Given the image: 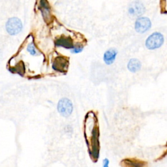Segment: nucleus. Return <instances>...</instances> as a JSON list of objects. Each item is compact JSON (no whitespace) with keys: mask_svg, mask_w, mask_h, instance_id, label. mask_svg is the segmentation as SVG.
I'll return each mask as SVG.
<instances>
[{"mask_svg":"<svg viewBox=\"0 0 167 167\" xmlns=\"http://www.w3.org/2000/svg\"><path fill=\"white\" fill-rule=\"evenodd\" d=\"M163 43V35L159 32H155L148 37L146 41V46L150 50H155L161 47Z\"/></svg>","mask_w":167,"mask_h":167,"instance_id":"1","label":"nucleus"},{"mask_svg":"<svg viewBox=\"0 0 167 167\" xmlns=\"http://www.w3.org/2000/svg\"><path fill=\"white\" fill-rule=\"evenodd\" d=\"M22 29V24L18 18H11L8 20L6 24V30L9 34L15 35L20 33Z\"/></svg>","mask_w":167,"mask_h":167,"instance_id":"2","label":"nucleus"},{"mask_svg":"<svg viewBox=\"0 0 167 167\" xmlns=\"http://www.w3.org/2000/svg\"><path fill=\"white\" fill-rule=\"evenodd\" d=\"M73 106L71 101L67 99L63 98L59 101L58 105V110L59 113L63 117H69L73 112Z\"/></svg>","mask_w":167,"mask_h":167,"instance_id":"3","label":"nucleus"},{"mask_svg":"<svg viewBox=\"0 0 167 167\" xmlns=\"http://www.w3.org/2000/svg\"><path fill=\"white\" fill-rule=\"evenodd\" d=\"M151 26V21L147 17L138 18L135 22V30L138 33H145L146 31L150 30Z\"/></svg>","mask_w":167,"mask_h":167,"instance_id":"4","label":"nucleus"},{"mask_svg":"<svg viewBox=\"0 0 167 167\" xmlns=\"http://www.w3.org/2000/svg\"><path fill=\"white\" fill-rule=\"evenodd\" d=\"M145 12V7L139 2L132 3L129 7V13L133 16H140Z\"/></svg>","mask_w":167,"mask_h":167,"instance_id":"5","label":"nucleus"},{"mask_svg":"<svg viewBox=\"0 0 167 167\" xmlns=\"http://www.w3.org/2000/svg\"><path fill=\"white\" fill-rule=\"evenodd\" d=\"M39 9L41 11L44 20L48 22L51 18L50 6L47 0H40L39 2Z\"/></svg>","mask_w":167,"mask_h":167,"instance_id":"6","label":"nucleus"},{"mask_svg":"<svg viewBox=\"0 0 167 167\" xmlns=\"http://www.w3.org/2000/svg\"><path fill=\"white\" fill-rule=\"evenodd\" d=\"M55 44L57 46H60V47L72 49L74 47L73 41L69 37H61L55 41Z\"/></svg>","mask_w":167,"mask_h":167,"instance_id":"7","label":"nucleus"},{"mask_svg":"<svg viewBox=\"0 0 167 167\" xmlns=\"http://www.w3.org/2000/svg\"><path fill=\"white\" fill-rule=\"evenodd\" d=\"M118 54L117 50L114 48H110L106 51L104 54V61L107 65H110L113 63L115 61V57Z\"/></svg>","mask_w":167,"mask_h":167,"instance_id":"8","label":"nucleus"},{"mask_svg":"<svg viewBox=\"0 0 167 167\" xmlns=\"http://www.w3.org/2000/svg\"><path fill=\"white\" fill-rule=\"evenodd\" d=\"M68 62L63 58H58L53 63V68L58 71H65V69L67 68Z\"/></svg>","mask_w":167,"mask_h":167,"instance_id":"9","label":"nucleus"},{"mask_svg":"<svg viewBox=\"0 0 167 167\" xmlns=\"http://www.w3.org/2000/svg\"><path fill=\"white\" fill-rule=\"evenodd\" d=\"M127 67H128L129 70L131 72L136 73L140 69L141 63L138 59H135V58H133L129 62Z\"/></svg>","mask_w":167,"mask_h":167,"instance_id":"10","label":"nucleus"},{"mask_svg":"<svg viewBox=\"0 0 167 167\" xmlns=\"http://www.w3.org/2000/svg\"><path fill=\"white\" fill-rule=\"evenodd\" d=\"M27 52H29V53L31 55H37V50L35 48V46L34 43H30L28 46H27Z\"/></svg>","mask_w":167,"mask_h":167,"instance_id":"11","label":"nucleus"},{"mask_svg":"<svg viewBox=\"0 0 167 167\" xmlns=\"http://www.w3.org/2000/svg\"><path fill=\"white\" fill-rule=\"evenodd\" d=\"M83 50V47L81 46H74V47L71 49V52L73 53H79L81 52Z\"/></svg>","mask_w":167,"mask_h":167,"instance_id":"12","label":"nucleus"},{"mask_svg":"<svg viewBox=\"0 0 167 167\" xmlns=\"http://www.w3.org/2000/svg\"><path fill=\"white\" fill-rule=\"evenodd\" d=\"M104 164H103V166H108V160L107 159H105L104 160V163H103Z\"/></svg>","mask_w":167,"mask_h":167,"instance_id":"13","label":"nucleus"}]
</instances>
